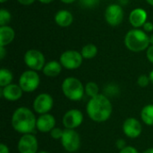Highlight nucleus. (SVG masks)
<instances>
[{
  "mask_svg": "<svg viewBox=\"0 0 153 153\" xmlns=\"http://www.w3.org/2000/svg\"><path fill=\"white\" fill-rule=\"evenodd\" d=\"M5 54H6V50L4 48V47H1L0 46V59L3 60L5 56Z\"/></svg>",
  "mask_w": 153,
  "mask_h": 153,
  "instance_id": "34",
  "label": "nucleus"
},
{
  "mask_svg": "<svg viewBox=\"0 0 153 153\" xmlns=\"http://www.w3.org/2000/svg\"><path fill=\"white\" fill-rule=\"evenodd\" d=\"M19 153H38L39 142L34 134H22L17 143Z\"/></svg>",
  "mask_w": 153,
  "mask_h": 153,
  "instance_id": "10",
  "label": "nucleus"
},
{
  "mask_svg": "<svg viewBox=\"0 0 153 153\" xmlns=\"http://www.w3.org/2000/svg\"><path fill=\"white\" fill-rule=\"evenodd\" d=\"M62 69H63V66L60 62L52 60V61L46 63L42 72H43V74L47 77H56L61 74Z\"/></svg>",
  "mask_w": 153,
  "mask_h": 153,
  "instance_id": "18",
  "label": "nucleus"
},
{
  "mask_svg": "<svg viewBox=\"0 0 153 153\" xmlns=\"http://www.w3.org/2000/svg\"><path fill=\"white\" fill-rule=\"evenodd\" d=\"M23 92L19 84L11 83L1 89V97L8 101H17L22 97Z\"/></svg>",
  "mask_w": 153,
  "mask_h": 153,
  "instance_id": "15",
  "label": "nucleus"
},
{
  "mask_svg": "<svg viewBox=\"0 0 153 153\" xmlns=\"http://www.w3.org/2000/svg\"><path fill=\"white\" fill-rule=\"evenodd\" d=\"M61 90L66 99L72 101L81 100L85 94V85L75 77H66L62 84Z\"/></svg>",
  "mask_w": 153,
  "mask_h": 153,
  "instance_id": "4",
  "label": "nucleus"
},
{
  "mask_svg": "<svg viewBox=\"0 0 153 153\" xmlns=\"http://www.w3.org/2000/svg\"><path fill=\"white\" fill-rule=\"evenodd\" d=\"M61 144L68 153L76 152L81 147V136L74 129H64Z\"/></svg>",
  "mask_w": 153,
  "mask_h": 153,
  "instance_id": "6",
  "label": "nucleus"
},
{
  "mask_svg": "<svg viewBox=\"0 0 153 153\" xmlns=\"http://www.w3.org/2000/svg\"><path fill=\"white\" fill-rule=\"evenodd\" d=\"M124 19V10L120 4H111L105 10V20L110 26H118Z\"/></svg>",
  "mask_w": 153,
  "mask_h": 153,
  "instance_id": "12",
  "label": "nucleus"
},
{
  "mask_svg": "<svg viewBox=\"0 0 153 153\" xmlns=\"http://www.w3.org/2000/svg\"><path fill=\"white\" fill-rule=\"evenodd\" d=\"M83 57L81 52L76 50H66L63 52L59 57V62L62 66L67 70L78 69L82 64Z\"/></svg>",
  "mask_w": 153,
  "mask_h": 153,
  "instance_id": "8",
  "label": "nucleus"
},
{
  "mask_svg": "<svg viewBox=\"0 0 153 153\" xmlns=\"http://www.w3.org/2000/svg\"><path fill=\"white\" fill-rule=\"evenodd\" d=\"M116 146H117V148L119 150V151H121V150H123L124 148H126V146H127V144H126V142L124 140V139H117V142H116Z\"/></svg>",
  "mask_w": 153,
  "mask_h": 153,
  "instance_id": "29",
  "label": "nucleus"
},
{
  "mask_svg": "<svg viewBox=\"0 0 153 153\" xmlns=\"http://www.w3.org/2000/svg\"><path fill=\"white\" fill-rule=\"evenodd\" d=\"M15 37L14 30L8 26H1L0 27V46L5 47L13 42Z\"/></svg>",
  "mask_w": 153,
  "mask_h": 153,
  "instance_id": "19",
  "label": "nucleus"
},
{
  "mask_svg": "<svg viewBox=\"0 0 153 153\" xmlns=\"http://www.w3.org/2000/svg\"><path fill=\"white\" fill-rule=\"evenodd\" d=\"M50 136L54 140H61L63 134H64V129H61L59 127H55L50 133Z\"/></svg>",
  "mask_w": 153,
  "mask_h": 153,
  "instance_id": "27",
  "label": "nucleus"
},
{
  "mask_svg": "<svg viewBox=\"0 0 153 153\" xmlns=\"http://www.w3.org/2000/svg\"><path fill=\"white\" fill-rule=\"evenodd\" d=\"M40 83V77L36 71L27 70L24 71L19 77L18 84L24 92H33L35 91Z\"/></svg>",
  "mask_w": 153,
  "mask_h": 153,
  "instance_id": "5",
  "label": "nucleus"
},
{
  "mask_svg": "<svg viewBox=\"0 0 153 153\" xmlns=\"http://www.w3.org/2000/svg\"><path fill=\"white\" fill-rule=\"evenodd\" d=\"M122 130L127 138L136 139L143 133V125L137 118L128 117L124 121Z\"/></svg>",
  "mask_w": 153,
  "mask_h": 153,
  "instance_id": "13",
  "label": "nucleus"
},
{
  "mask_svg": "<svg viewBox=\"0 0 153 153\" xmlns=\"http://www.w3.org/2000/svg\"><path fill=\"white\" fill-rule=\"evenodd\" d=\"M37 125L35 112L27 107L17 108L11 117V126L13 129L21 134H34Z\"/></svg>",
  "mask_w": 153,
  "mask_h": 153,
  "instance_id": "2",
  "label": "nucleus"
},
{
  "mask_svg": "<svg viewBox=\"0 0 153 153\" xmlns=\"http://www.w3.org/2000/svg\"><path fill=\"white\" fill-rule=\"evenodd\" d=\"M62 3H64V4H72V3H74V2H75L76 0H60Z\"/></svg>",
  "mask_w": 153,
  "mask_h": 153,
  "instance_id": "35",
  "label": "nucleus"
},
{
  "mask_svg": "<svg viewBox=\"0 0 153 153\" xmlns=\"http://www.w3.org/2000/svg\"><path fill=\"white\" fill-rule=\"evenodd\" d=\"M0 153H10V150L5 143H0Z\"/></svg>",
  "mask_w": 153,
  "mask_h": 153,
  "instance_id": "32",
  "label": "nucleus"
},
{
  "mask_svg": "<svg viewBox=\"0 0 153 153\" xmlns=\"http://www.w3.org/2000/svg\"><path fill=\"white\" fill-rule=\"evenodd\" d=\"M125 45L132 52H142L150 47V36L140 29H133L127 31L125 37Z\"/></svg>",
  "mask_w": 153,
  "mask_h": 153,
  "instance_id": "3",
  "label": "nucleus"
},
{
  "mask_svg": "<svg viewBox=\"0 0 153 153\" xmlns=\"http://www.w3.org/2000/svg\"><path fill=\"white\" fill-rule=\"evenodd\" d=\"M151 82V80H150V77L149 75H146V74H142L138 77L137 79V84L141 87V88H145L147 87Z\"/></svg>",
  "mask_w": 153,
  "mask_h": 153,
  "instance_id": "26",
  "label": "nucleus"
},
{
  "mask_svg": "<svg viewBox=\"0 0 153 153\" xmlns=\"http://www.w3.org/2000/svg\"><path fill=\"white\" fill-rule=\"evenodd\" d=\"M54 99L53 97L47 92L39 93L36 96L32 103V109L35 113L39 115L48 114L53 108Z\"/></svg>",
  "mask_w": 153,
  "mask_h": 153,
  "instance_id": "9",
  "label": "nucleus"
},
{
  "mask_svg": "<svg viewBox=\"0 0 153 153\" xmlns=\"http://www.w3.org/2000/svg\"><path fill=\"white\" fill-rule=\"evenodd\" d=\"M143 123L148 126H153V104L144 106L140 113Z\"/></svg>",
  "mask_w": 153,
  "mask_h": 153,
  "instance_id": "20",
  "label": "nucleus"
},
{
  "mask_svg": "<svg viewBox=\"0 0 153 153\" xmlns=\"http://www.w3.org/2000/svg\"><path fill=\"white\" fill-rule=\"evenodd\" d=\"M143 27L145 32H151L153 30V23L152 22H146Z\"/></svg>",
  "mask_w": 153,
  "mask_h": 153,
  "instance_id": "31",
  "label": "nucleus"
},
{
  "mask_svg": "<svg viewBox=\"0 0 153 153\" xmlns=\"http://www.w3.org/2000/svg\"><path fill=\"white\" fill-rule=\"evenodd\" d=\"M146 56H147V59L149 60V62H151L152 64H153V45H151L147 48Z\"/></svg>",
  "mask_w": 153,
  "mask_h": 153,
  "instance_id": "30",
  "label": "nucleus"
},
{
  "mask_svg": "<svg viewBox=\"0 0 153 153\" xmlns=\"http://www.w3.org/2000/svg\"><path fill=\"white\" fill-rule=\"evenodd\" d=\"M83 114L77 108L67 110L62 117V124L65 129H76L83 122Z\"/></svg>",
  "mask_w": 153,
  "mask_h": 153,
  "instance_id": "11",
  "label": "nucleus"
},
{
  "mask_svg": "<svg viewBox=\"0 0 153 153\" xmlns=\"http://www.w3.org/2000/svg\"><path fill=\"white\" fill-rule=\"evenodd\" d=\"M19 4H22V5H30L31 4L34 3L35 0H17Z\"/></svg>",
  "mask_w": 153,
  "mask_h": 153,
  "instance_id": "33",
  "label": "nucleus"
},
{
  "mask_svg": "<svg viewBox=\"0 0 153 153\" xmlns=\"http://www.w3.org/2000/svg\"><path fill=\"white\" fill-rule=\"evenodd\" d=\"M13 75L12 72L6 68H1L0 70V87L4 88L11 83H13Z\"/></svg>",
  "mask_w": 153,
  "mask_h": 153,
  "instance_id": "22",
  "label": "nucleus"
},
{
  "mask_svg": "<svg viewBox=\"0 0 153 153\" xmlns=\"http://www.w3.org/2000/svg\"><path fill=\"white\" fill-rule=\"evenodd\" d=\"M56 120L53 115L50 113L39 115L37 117V130L43 134L50 133L56 127Z\"/></svg>",
  "mask_w": 153,
  "mask_h": 153,
  "instance_id": "14",
  "label": "nucleus"
},
{
  "mask_svg": "<svg viewBox=\"0 0 153 153\" xmlns=\"http://www.w3.org/2000/svg\"><path fill=\"white\" fill-rule=\"evenodd\" d=\"M147 12L143 8H135L129 14V22L134 29L141 28L147 22Z\"/></svg>",
  "mask_w": 153,
  "mask_h": 153,
  "instance_id": "16",
  "label": "nucleus"
},
{
  "mask_svg": "<svg viewBox=\"0 0 153 153\" xmlns=\"http://www.w3.org/2000/svg\"><path fill=\"white\" fill-rule=\"evenodd\" d=\"M100 0H79L80 5L82 8L86 9H92L99 5Z\"/></svg>",
  "mask_w": 153,
  "mask_h": 153,
  "instance_id": "25",
  "label": "nucleus"
},
{
  "mask_svg": "<svg viewBox=\"0 0 153 153\" xmlns=\"http://www.w3.org/2000/svg\"><path fill=\"white\" fill-rule=\"evenodd\" d=\"M119 153H139V152H138V150L135 147L127 145L126 148H124L123 150L119 151Z\"/></svg>",
  "mask_w": 153,
  "mask_h": 153,
  "instance_id": "28",
  "label": "nucleus"
},
{
  "mask_svg": "<svg viewBox=\"0 0 153 153\" xmlns=\"http://www.w3.org/2000/svg\"><path fill=\"white\" fill-rule=\"evenodd\" d=\"M85 94L91 99L100 94V87L94 82H89L85 84Z\"/></svg>",
  "mask_w": 153,
  "mask_h": 153,
  "instance_id": "23",
  "label": "nucleus"
},
{
  "mask_svg": "<svg viewBox=\"0 0 153 153\" xmlns=\"http://www.w3.org/2000/svg\"><path fill=\"white\" fill-rule=\"evenodd\" d=\"M38 153H49L48 152H46V151H39L38 152Z\"/></svg>",
  "mask_w": 153,
  "mask_h": 153,
  "instance_id": "41",
  "label": "nucleus"
},
{
  "mask_svg": "<svg viewBox=\"0 0 153 153\" xmlns=\"http://www.w3.org/2000/svg\"><path fill=\"white\" fill-rule=\"evenodd\" d=\"M81 54L83 59H92L98 54V48L93 44H87L82 47Z\"/></svg>",
  "mask_w": 153,
  "mask_h": 153,
  "instance_id": "21",
  "label": "nucleus"
},
{
  "mask_svg": "<svg viewBox=\"0 0 153 153\" xmlns=\"http://www.w3.org/2000/svg\"><path fill=\"white\" fill-rule=\"evenodd\" d=\"M146 1H147V3H148L150 5L153 6V0H146Z\"/></svg>",
  "mask_w": 153,
  "mask_h": 153,
  "instance_id": "40",
  "label": "nucleus"
},
{
  "mask_svg": "<svg viewBox=\"0 0 153 153\" xmlns=\"http://www.w3.org/2000/svg\"><path fill=\"white\" fill-rule=\"evenodd\" d=\"M150 44H151V45H153V34L150 36Z\"/></svg>",
  "mask_w": 153,
  "mask_h": 153,
  "instance_id": "39",
  "label": "nucleus"
},
{
  "mask_svg": "<svg viewBox=\"0 0 153 153\" xmlns=\"http://www.w3.org/2000/svg\"><path fill=\"white\" fill-rule=\"evenodd\" d=\"M39 1L42 4H50V3L54 2L55 0H39Z\"/></svg>",
  "mask_w": 153,
  "mask_h": 153,
  "instance_id": "36",
  "label": "nucleus"
},
{
  "mask_svg": "<svg viewBox=\"0 0 153 153\" xmlns=\"http://www.w3.org/2000/svg\"><path fill=\"white\" fill-rule=\"evenodd\" d=\"M149 77H150V80H151V83L153 84V70L151 71V73L149 74Z\"/></svg>",
  "mask_w": 153,
  "mask_h": 153,
  "instance_id": "37",
  "label": "nucleus"
},
{
  "mask_svg": "<svg viewBox=\"0 0 153 153\" xmlns=\"http://www.w3.org/2000/svg\"><path fill=\"white\" fill-rule=\"evenodd\" d=\"M113 112V106L107 95L100 93L91 98L86 105V113L89 118L96 123L108 121Z\"/></svg>",
  "mask_w": 153,
  "mask_h": 153,
  "instance_id": "1",
  "label": "nucleus"
},
{
  "mask_svg": "<svg viewBox=\"0 0 153 153\" xmlns=\"http://www.w3.org/2000/svg\"><path fill=\"white\" fill-rule=\"evenodd\" d=\"M142 153H153V148H149V149L145 150Z\"/></svg>",
  "mask_w": 153,
  "mask_h": 153,
  "instance_id": "38",
  "label": "nucleus"
},
{
  "mask_svg": "<svg viewBox=\"0 0 153 153\" xmlns=\"http://www.w3.org/2000/svg\"><path fill=\"white\" fill-rule=\"evenodd\" d=\"M6 1H8V0H0V2H1L2 4H4V3H5Z\"/></svg>",
  "mask_w": 153,
  "mask_h": 153,
  "instance_id": "42",
  "label": "nucleus"
},
{
  "mask_svg": "<svg viewBox=\"0 0 153 153\" xmlns=\"http://www.w3.org/2000/svg\"><path fill=\"white\" fill-rule=\"evenodd\" d=\"M23 60L29 69L36 72L42 71L46 65V60L43 53L38 49L27 50L24 54Z\"/></svg>",
  "mask_w": 153,
  "mask_h": 153,
  "instance_id": "7",
  "label": "nucleus"
},
{
  "mask_svg": "<svg viewBox=\"0 0 153 153\" xmlns=\"http://www.w3.org/2000/svg\"><path fill=\"white\" fill-rule=\"evenodd\" d=\"M74 16L68 10H60L55 14V22L63 28L68 27L73 23Z\"/></svg>",
  "mask_w": 153,
  "mask_h": 153,
  "instance_id": "17",
  "label": "nucleus"
},
{
  "mask_svg": "<svg viewBox=\"0 0 153 153\" xmlns=\"http://www.w3.org/2000/svg\"><path fill=\"white\" fill-rule=\"evenodd\" d=\"M11 13L9 11L5 9H1L0 10V26H5L7 25L10 21H11Z\"/></svg>",
  "mask_w": 153,
  "mask_h": 153,
  "instance_id": "24",
  "label": "nucleus"
}]
</instances>
